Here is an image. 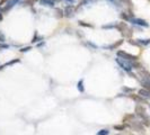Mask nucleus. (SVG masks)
Here are the masks:
<instances>
[{
	"instance_id": "f257e3e1",
	"label": "nucleus",
	"mask_w": 150,
	"mask_h": 135,
	"mask_svg": "<svg viewBox=\"0 0 150 135\" xmlns=\"http://www.w3.org/2000/svg\"><path fill=\"white\" fill-rule=\"evenodd\" d=\"M115 30H119L121 33V35L123 37L128 38V39H130V38L132 37V35H133V30L131 27H129V25L125 22H115Z\"/></svg>"
},
{
	"instance_id": "f03ea898",
	"label": "nucleus",
	"mask_w": 150,
	"mask_h": 135,
	"mask_svg": "<svg viewBox=\"0 0 150 135\" xmlns=\"http://www.w3.org/2000/svg\"><path fill=\"white\" fill-rule=\"evenodd\" d=\"M116 61V63L119 64V67L122 69V70H124L125 72H132V70H133V67H132V62H130L128 60H124V59H121V58H116L115 59Z\"/></svg>"
},
{
	"instance_id": "7ed1b4c3",
	"label": "nucleus",
	"mask_w": 150,
	"mask_h": 135,
	"mask_svg": "<svg viewBox=\"0 0 150 135\" xmlns=\"http://www.w3.org/2000/svg\"><path fill=\"white\" fill-rule=\"evenodd\" d=\"M127 126L131 128L132 131L138 132V133H141V134H144V132H146L144 125H143L141 122H138V120H133V122L129 123V124H127Z\"/></svg>"
},
{
	"instance_id": "20e7f679",
	"label": "nucleus",
	"mask_w": 150,
	"mask_h": 135,
	"mask_svg": "<svg viewBox=\"0 0 150 135\" xmlns=\"http://www.w3.org/2000/svg\"><path fill=\"white\" fill-rule=\"evenodd\" d=\"M117 58H121V59H124V60H128L130 62H134V61H138V56L137 55H133V54H130V53L125 52V51H117Z\"/></svg>"
},
{
	"instance_id": "39448f33",
	"label": "nucleus",
	"mask_w": 150,
	"mask_h": 135,
	"mask_svg": "<svg viewBox=\"0 0 150 135\" xmlns=\"http://www.w3.org/2000/svg\"><path fill=\"white\" fill-rule=\"evenodd\" d=\"M129 98H131L133 101H135L137 104H141V105H146V104H148V100L147 99H144L142 96H140L139 94L138 95H135V94H130L128 95Z\"/></svg>"
},
{
	"instance_id": "423d86ee",
	"label": "nucleus",
	"mask_w": 150,
	"mask_h": 135,
	"mask_svg": "<svg viewBox=\"0 0 150 135\" xmlns=\"http://www.w3.org/2000/svg\"><path fill=\"white\" fill-rule=\"evenodd\" d=\"M134 114L139 117V118H142L147 115V112H146V107L141 104H137L134 108Z\"/></svg>"
},
{
	"instance_id": "0eeeda50",
	"label": "nucleus",
	"mask_w": 150,
	"mask_h": 135,
	"mask_svg": "<svg viewBox=\"0 0 150 135\" xmlns=\"http://www.w3.org/2000/svg\"><path fill=\"white\" fill-rule=\"evenodd\" d=\"M76 9H77V8H76L74 5H68L67 7L63 9L64 17H67V18H71V17H74V16H75V13H76Z\"/></svg>"
},
{
	"instance_id": "6e6552de",
	"label": "nucleus",
	"mask_w": 150,
	"mask_h": 135,
	"mask_svg": "<svg viewBox=\"0 0 150 135\" xmlns=\"http://www.w3.org/2000/svg\"><path fill=\"white\" fill-rule=\"evenodd\" d=\"M21 0H8V2L5 5V7H4V9L1 10V14H6L7 11H9L11 8H14L19 2Z\"/></svg>"
},
{
	"instance_id": "1a4fd4ad",
	"label": "nucleus",
	"mask_w": 150,
	"mask_h": 135,
	"mask_svg": "<svg viewBox=\"0 0 150 135\" xmlns=\"http://www.w3.org/2000/svg\"><path fill=\"white\" fill-rule=\"evenodd\" d=\"M130 22H132L133 25H137V26H141V27H149V24L147 22V20H144L142 18H132Z\"/></svg>"
},
{
	"instance_id": "9d476101",
	"label": "nucleus",
	"mask_w": 150,
	"mask_h": 135,
	"mask_svg": "<svg viewBox=\"0 0 150 135\" xmlns=\"http://www.w3.org/2000/svg\"><path fill=\"white\" fill-rule=\"evenodd\" d=\"M123 42H124V39H119V41H116V42H114L112 43L111 45H107V46H104V49L106 50H110V51H113V50H116V49H119L121 45L123 44Z\"/></svg>"
},
{
	"instance_id": "9b49d317",
	"label": "nucleus",
	"mask_w": 150,
	"mask_h": 135,
	"mask_svg": "<svg viewBox=\"0 0 150 135\" xmlns=\"http://www.w3.org/2000/svg\"><path fill=\"white\" fill-rule=\"evenodd\" d=\"M135 117H137L135 114H133V112H128V114H125L124 117H123V123H124V124H129V123L135 120Z\"/></svg>"
},
{
	"instance_id": "f8f14e48",
	"label": "nucleus",
	"mask_w": 150,
	"mask_h": 135,
	"mask_svg": "<svg viewBox=\"0 0 150 135\" xmlns=\"http://www.w3.org/2000/svg\"><path fill=\"white\" fill-rule=\"evenodd\" d=\"M139 75L142 78L143 81H147V82H150V72L147 71V70H140L139 71Z\"/></svg>"
},
{
	"instance_id": "ddd939ff",
	"label": "nucleus",
	"mask_w": 150,
	"mask_h": 135,
	"mask_svg": "<svg viewBox=\"0 0 150 135\" xmlns=\"http://www.w3.org/2000/svg\"><path fill=\"white\" fill-rule=\"evenodd\" d=\"M54 17L57 19H61L62 17H64V13L62 8H54Z\"/></svg>"
},
{
	"instance_id": "4468645a",
	"label": "nucleus",
	"mask_w": 150,
	"mask_h": 135,
	"mask_svg": "<svg viewBox=\"0 0 150 135\" xmlns=\"http://www.w3.org/2000/svg\"><path fill=\"white\" fill-rule=\"evenodd\" d=\"M138 94L140 95V96H142L144 99H147V100H150V91L147 89H144V88H142V89H140L139 91H138Z\"/></svg>"
},
{
	"instance_id": "2eb2a0df",
	"label": "nucleus",
	"mask_w": 150,
	"mask_h": 135,
	"mask_svg": "<svg viewBox=\"0 0 150 135\" xmlns=\"http://www.w3.org/2000/svg\"><path fill=\"white\" fill-rule=\"evenodd\" d=\"M40 5L41 6H46V7H54L55 2L54 0H40Z\"/></svg>"
},
{
	"instance_id": "dca6fc26",
	"label": "nucleus",
	"mask_w": 150,
	"mask_h": 135,
	"mask_svg": "<svg viewBox=\"0 0 150 135\" xmlns=\"http://www.w3.org/2000/svg\"><path fill=\"white\" fill-rule=\"evenodd\" d=\"M137 41V43L139 46H147V45L150 44V38H147V39H142V38H138V39H135Z\"/></svg>"
},
{
	"instance_id": "f3484780",
	"label": "nucleus",
	"mask_w": 150,
	"mask_h": 135,
	"mask_svg": "<svg viewBox=\"0 0 150 135\" xmlns=\"http://www.w3.org/2000/svg\"><path fill=\"white\" fill-rule=\"evenodd\" d=\"M21 60L19 59H14V60H11L10 62H7V63H5L4 65H0V70H2V69H5L6 67H10V65H14L16 63H19Z\"/></svg>"
},
{
	"instance_id": "a211bd4d",
	"label": "nucleus",
	"mask_w": 150,
	"mask_h": 135,
	"mask_svg": "<svg viewBox=\"0 0 150 135\" xmlns=\"http://www.w3.org/2000/svg\"><path fill=\"white\" fill-rule=\"evenodd\" d=\"M140 122L144 125V127H149L150 126V117L148 116V115H146L144 117L140 118Z\"/></svg>"
},
{
	"instance_id": "6ab92c4d",
	"label": "nucleus",
	"mask_w": 150,
	"mask_h": 135,
	"mask_svg": "<svg viewBox=\"0 0 150 135\" xmlns=\"http://www.w3.org/2000/svg\"><path fill=\"white\" fill-rule=\"evenodd\" d=\"M77 89L80 92H85V84H83V79H80L77 83Z\"/></svg>"
},
{
	"instance_id": "aec40b11",
	"label": "nucleus",
	"mask_w": 150,
	"mask_h": 135,
	"mask_svg": "<svg viewBox=\"0 0 150 135\" xmlns=\"http://www.w3.org/2000/svg\"><path fill=\"white\" fill-rule=\"evenodd\" d=\"M78 24H79V26L87 27V28H93V27H94V25H93V24H90V22H83V20H79V22H78Z\"/></svg>"
},
{
	"instance_id": "412c9836",
	"label": "nucleus",
	"mask_w": 150,
	"mask_h": 135,
	"mask_svg": "<svg viewBox=\"0 0 150 135\" xmlns=\"http://www.w3.org/2000/svg\"><path fill=\"white\" fill-rule=\"evenodd\" d=\"M132 67L133 69H137V70H143V65L139 62V61H134V62H132Z\"/></svg>"
},
{
	"instance_id": "4be33fe9",
	"label": "nucleus",
	"mask_w": 150,
	"mask_h": 135,
	"mask_svg": "<svg viewBox=\"0 0 150 135\" xmlns=\"http://www.w3.org/2000/svg\"><path fill=\"white\" fill-rule=\"evenodd\" d=\"M121 18H122L123 20H125V22H130V20L132 19V18L129 16V14L127 11H122V13H121Z\"/></svg>"
},
{
	"instance_id": "5701e85b",
	"label": "nucleus",
	"mask_w": 150,
	"mask_h": 135,
	"mask_svg": "<svg viewBox=\"0 0 150 135\" xmlns=\"http://www.w3.org/2000/svg\"><path fill=\"white\" fill-rule=\"evenodd\" d=\"M122 1V4H124L127 8L129 9H133V2H132V0H121Z\"/></svg>"
},
{
	"instance_id": "b1692460",
	"label": "nucleus",
	"mask_w": 150,
	"mask_h": 135,
	"mask_svg": "<svg viewBox=\"0 0 150 135\" xmlns=\"http://www.w3.org/2000/svg\"><path fill=\"white\" fill-rule=\"evenodd\" d=\"M122 91L123 92H125V95L128 96V95H130V94H133L134 92V89L133 88H129V87H122Z\"/></svg>"
},
{
	"instance_id": "393cba45",
	"label": "nucleus",
	"mask_w": 150,
	"mask_h": 135,
	"mask_svg": "<svg viewBox=\"0 0 150 135\" xmlns=\"http://www.w3.org/2000/svg\"><path fill=\"white\" fill-rule=\"evenodd\" d=\"M42 39H43V37L38 35V32H35V34H34V37L32 38V41H30V42H32V43H38V41H42Z\"/></svg>"
},
{
	"instance_id": "a878e982",
	"label": "nucleus",
	"mask_w": 150,
	"mask_h": 135,
	"mask_svg": "<svg viewBox=\"0 0 150 135\" xmlns=\"http://www.w3.org/2000/svg\"><path fill=\"white\" fill-rule=\"evenodd\" d=\"M125 127H128L127 126V124H120V125H114V129L115 131H123V129H125Z\"/></svg>"
},
{
	"instance_id": "bb28decb",
	"label": "nucleus",
	"mask_w": 150,
	"mask_h": 135,
	"mask_svg": "<svg viewBox=\"0 0 150 135\" xmlns=\"http://www.w3.org/2000/svg\"><path fill=\"white\" fill-rule=\"evenodd\" d=\"M40 0H25L24 1V5L25 6H34L35 5V2H38Z\"/></svg>"
},
{
	"instance_id": "cd10ccee",
	"label": "nucleus",
	"mask_w": 150,
	"mask_h": 135,
	"mask_svg": "<svg viewBox=\"0 0 150 135\" xmlns=\"http://www.w3.org/2000/svg\"><path fill=\"white\" fill-rule=\"evenodd\" d=\"M140 83H141L142 88H144V89H147V90H149V91H150V82H147V81H143V80H141V81H140Z\"/></svg>"
},
{
	"instance_id": "c85d7f7f",
	"label": "nucleus",
	"mask_w": 150,
	"mask_h": 135,
	"mask_svg": "<svg viewBox=\"0 0 150 135\" xmlns=\"http://www.w3.org/2000/svg\"><path fill=\"white\" fill-rule=\"evenodd\" d=\"M108 134H110V131H108L107 128H103V129L98 131L96 135H108Z\"/></svg>"
},
{
	"instance_id": "c756f323",
	"label": "nucleus",
	"mask_w": 150,
	"mask_h": 135,
	"mask_svg": "<svg viewBox=\"0 0 150 135\" xmlns=\"http://www.w3.org/2000/svg\"><path fill=\"white\" fill-rule=\"evenodd\" d=\"M104 30H111V28H115V22L113 24H108V25H103Z\"/></svg>"
},
{
	"instance_id": "7c9ffc66",
	"label": "nucleus",
	"mask_w": 150,
	"mask_h": 135,
	"mask_svg": "<svg viewBox=\"0 0 150 135\" xmlns=\"http://www.w3.org/2000/svg\"><path fill=\"white\" fill-rule=\"evenodd\" d=\"M30 50H32V46H25V47H22V49L19 50V52H21V53L30 52Z\"/></svg>"
},
{
	"instance_id": "2f4dec72",
	"label": "nucleus",
	"mask_w": 150,
	"mask_h": 135,
	"mask_svg": "<svg viewBox=\"0 0 150 135\" xmlns=\"http://www.w3.org/2000/svg\"><path fill=\"white\" fill-rule=\"evenodd\" d=\"M107 1L112 2L115 7H121V6H122V5H121V2H120V1H117V0H107Z\"/></svg>"
},
{
	"instance_id": "473e14b6",
	"label": "nucleus",
	"mask_w": 150,
	"mask_h": 135,
	"mask_svg": "<svg viewBox=\"0 0 150 135\" xmlns=\"http://www.w3.org/2000/svg\"><path fill=\"white\" fill-rule=\"evenodd\" d=\"M6 42V36H5V34L0 30V43H5Z\"/></svg>"
},
{
	"instance_id": "72a5a7b5",
	"label": "nucleus",
	"mask_w": 150,
	"mask_h": 135,
	"mask_svg": "<svg viewBox=\"0 0 150 135\" xmlns=\"http://www.w3.org/2000/svg\"><path fill=\"white\" fill-rule=\"evenodd\" d=\"M85 45L89 46V47H91V49H94V50H96V49H97V45H95L94 43H91V42H86V43H85Z\"/></svg>"
},
{
	"instance_id": "f704fd0d",
	"label": "nucleus",
	"mask_w": 150,
	"mask_h": 135,
	"mask_svg": "<svg viewBox=\"0 0 150 135\" xmlns=\"http://www.w3.org/2000/svg\"><path fill=\"white\" fill-rule=\"evenodd\" d=\"M62 1H64L67 5H74L75 4V0H62Z\"/></svg>"
},
{
	"instance_id": "c9c22d12",
	"label": "nucleus",
	"mask_w": 150,
	"mask_h": 135,
	"mask_svg": "<svg viewBox=\"0 0 150 135\" xmlns=\"http://www.w3.org/2000/svg\"><path fill=\"white\" fill-rule=\"evenodd\" d=\"M7 2H8V0H0V6H1V5H6Z\"/></svg>"
},
{
	"instance_id": "e433bc0d",
	"label": "nucleus",
	"mask_w": 150,
	"mask_h": 135,
	"mask_svg": "<svg viewBox=\"0 0 150 135\" xmlns=\"http://www.w3.org/2000/svg\"><path fill=\"white\" fill-rule=\"evenodd\" d=\"M45 43H44V41H42V42H41V43H40V44H38V47H41V46H43V45H44Z\"/></svg>"
},
{
	"instance_id": "4c0bfd02",
	"label": "nucleus",
	"mask_w": 150,
	"mask_h": 135,
	"mask_svg": "<svg viewBox=\"0 0 150 135\" xmlns=\"http://www.w3.org/2000/svg\"><path fill=\"white\" fill-rule=\"evenodd\" d=\"M2 20V14H0V22Z\"/></svg>"
},
{
	"instance_id": "58836bf2",
	"label": "nucleus",
	"mask_w": 150,
	"mask_h": 135,
	"mask_svg": "<svg viewBox=\"0 0 150 135\" xmlns=\"http://www.w3.org/2000/svg\"><path fill=\"white\" fill-rule=\"evenodd\" d=\"M116 135H122V134H116Z\"/></svg>"
},
{
	"instance_id": "ea45409f",
	"label": "nucleus",
	"mask_w": 150,
	"mask_h": 135,
	"mask_svg": "<svg viewBox=\"0 0 150 135\" xmlns=\"http://www.w3.org/2000/svg\"><path fill=\"white\" fill-rule=\"evenodd\" d=\"M0 11H1V8H0Z\"/></svg>"
},
{
	"instance_id": "a19ab883",
	"label": "nucleus",
	"mask_w": 150,
	"mask_h": 135,
	"mask_svg": "<svg viewBox=\"0 0 150 135\" xmlns=\"http://www.w3.org/2000/svg\"><path fill=\"white\" fill-rule=\"evenodd\" d=\"M149 108H150V104H149Z\"/></svg>"
}]
</instances>
